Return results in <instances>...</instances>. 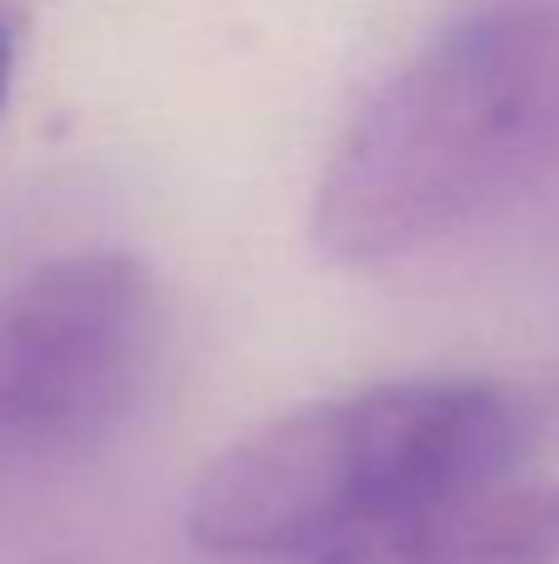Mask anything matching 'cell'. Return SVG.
Masks as SVG:
<instances>
[{
  "instance_id": "cell-1",
  "label": "cell",
  "mask_w": 559,
  "mask_h": 564,
  "mask_svg": "<svg viewBox=\"0 0 559 564\" xmlns=\"http://www.w3.org/2000/svg\"><path fill=\"white\" fill-rule=\"evenodd\" d=\"M559 174V0L456 20L342 134L313 204L317 248L376 268L485 224Z\"/></svg>"
},
{
  "instance_id": "cell-2",
  "label": "cell",
  "mask_w": 559,
  "mask_h": 564,
  "mask_svg": "<svg viewBox=\"0 0 559 564\" xmlns=\"http://www.w3.org/2000/svg\"><path fill=\"white\" fill-rule=\"evenodd\" d=\"M535 406L485 377H412L263 421L208 460L184 530L218 560H303L436 496L515 476Z\"/></svg>"
},
{
  "instance_id": "cell-3",
  "label": "cell",
  "mask_w": 559,
  "mask_h": 564,
  "mask_svg": "<svg viewBox=\"0 0 559 564\" xmlns=\"http://www.w3.org/2000/svg\"><path fill=\"white\" fill-rule=\"evenodd\" d=\"M164 297L134 253H65L0 288V446L85 456L144 406Z\"/></svg>"
},
{
  "instance_id": "cell-4",
  "label": "cell",
  "mask_w": 559,
  "mask_h": 564,
  "mask_svg": "<svg viewBox=\"0 0 559 564\" xmlns=\"http://www.w3.org/2000/svg\"><path fill=\"white\" fill-rule=\"evenodd\" d=\"M297 564H559V486L505 476L451 490Z\"/></svg>"
},
{
  "instance_id": "cell-5",
  "label": "cell",
  "mask_w": 559,
  "mask_h": 564,
  "mask_svg": "<svg viewBox=\"0 0 559 564\" xmlns=\"http://www.w3.org/2000/svg\"><path fill=\"white\" fill-rule=\"evenodd\" d=\"M10 69H15V40H10V25L0 20V109H6L10 95Z\"/></svg>"
}]
</instances>
